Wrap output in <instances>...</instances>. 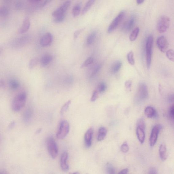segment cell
<instances>
[{
	"mask_svg": "<svg viewBox=\"0 0 174 174\" xmlns=\"http://www.w3.org/2000/svg\"><path fill=\"white\" fill-rule=\"evenodd\" d=\"M26 99L27 94L25 92L21 93L16 96L12 103V108L13 111H20L24 106Z\"/></svg>",
	"mask_w": 174,
	"mask_h": 174,
	"instance_id": "cell-1",
	"label": "cell"
},
{
	"mask_svg": "<svg viewBox=\"0 0 174 174\" xmlns=\"http://www.w3.org/2000/svg\"><path fill=\"white\" fill-rule=\"evenodd\" d=\"M96 0H88L86 4L84 6V7L82 9V14L84 15L90 10L91 6L94 4Z\"/></svg>",
	"mask_w": 174,
	"mask_h": 174,
	"instance_id": "cell-22",
	"label": "cell"
},
{
	"mask_svg": "<svg viewBox=\"0 0 174 174\" xmlns=\"http://www.w3.org/2000/svg\"><path fill=\"white\" fill-rule=\"evenodd\" d=\"M15 125V122H13L11 123V124L10 125V128H12L14 127V126Z\"/></svg>",
	"mask_w": 174,
	"mask_h": 174,
	"instance_id": "cell-51",
	"label": "cell"
},
{
	"mask_svg": "<svg viewBox=\"0 0 174 174\" xmlns=\"http://www.w3.org/2000/svg\"><path fill=\"white\" fill-rule=\"evenodd\" d=\"M145 0H137V3L138 5H141L144 2Z\"/></svg>",
	"mask_w": 174,
	"mask_h": 174,
	"instance_id": "cell-49",
	"label": "cell"
},
{
	"mask_svg": "<svg viewBox=\"0 0 174 174\" xmlns=\"http://www.w3.org/2000/svg\"><path fill=\"white\" fill-rule=\"evenodd\" d=\"M125 15V12L124 11H122L120 12L110 24L107 29V32L110 33L116 29L124 18Z\"/></svg>",
	"mask_w": 174,
	"mask_h": 174,
	"instance_id": "cell-7",
	"label": "cell"
},
{
	"mask_svg": "<svg viewBox=\"0 0 174 174\" xmlns=\"http://www.w3.org/2000/svg\"><path fill=\"white\" fill-rule=\"evenodd\" d=\"M39 62V59L37 58H33L30 60L29 64L30 69H33L35 67Z\"/></svg>",
	"mask_w": 174,
	"mask_h": 174,
	"instance_id": "cell-30",
	"label": "cell"
},
{
	"mask_svg": "<svg viewBox=\"0 0 174 174\" xmlns=\"http://www.w3.org/2000/svg\"><path fill=\"white\" fill-rule=\"evenodd\" d=\"M169 115L170 118L173 121L174 116V108L173 105H172L170 107L169 111Z\"/></svg>",
	"mask_w": 174,
	"mask_h": 174,
	"instance_id": "cell-40",
	"label": "cell"
},
{
	"mask_svg": "<svg viewBox=\"0 0 174 174\" xmlns=\"http://www.w3.org/2000/svg\"><path fill=\"white\" fill-rule=\"evenodd\" d=\"M135 18L134 16L132 17L123 24L122 27L123 30L125 32H128L131 30L134 26Z\"/></svg>",
	"mask_w": 174,
	"mask_h": 174,
	"instance_id": "cell-14",
	"label": "cell"
},
{
	"mask_svg": "<svg viewBox=\"0 0 174 174\" xmlns=\"http://www.w3.org/2000/svg\"><path fill=\"white\" fill-rule=\"evenodd\" d=\"M9 85L11 89L14 90L17 89L19 87V83L17 80L12 79L9 82Z\"/></svg>",
	"mask_w": 174,
	"mask_h": 174,
	"instance_id": "cell-27",
	"label": "cell"
},
{
	"mask_svg": "<svg viewBox=\"0 0 174 174\" xmlns=\"http://www.w3.org/2000/svg\"><path fill=\"white\" fill-rule=\"evenodd\" d=\"M5 86V83L3 80L0 81V88L3 87Z\"/></svg>",
	"mask_w": 174,
	"mask_h": 174,
	"instance_id": "cell-48",
	"label": "cell"
},
{
	"mask_svg": "<svg viewBox=\"0 0 174 174\" xmlns=\"http://www.w3.org/2000/svg\"><path fill=\"white\" fill-rule=\"evenodd\" d=\"M3 51V49L2 47L0 46V55L2 54Z\"/></svg>",
	"mask_w": 174,
	"mask_h": 174,
	"instance_id": "cell-53",
	"label": "cell"
},
{
	"mask_svg": "<svg viewBox=\"0 0 174 174\" xmlns=\"http://www.w3.org/2000/svg\"><path fill=\"white\" fill-rule=\"evenodd\" d=\"M53 58L50 55H46L43 56L41 60V64L43 66H45L50 64Z\"/></svg>",
	"mask_w": 174,
	"mask_h": 174,
	"instance_id": "cell-21",
	"label": "cell"
},
{
	"mask_svg": "<svg viewBox=\"0 0 174 174\" xmlns=\"http://www.w3.org/2000/svg\"><path fill=\"white\" fill-rule=\"evenodd\" d=\"M33 116V111L30 109H28L24 112L23 114V119L26 123H29Z\"/></svg>",
	"mask_w": 174,
	"mask_h": 174,
	"instance_id": "cell-17",
	"label": "cell"
},
{
	"mask_svg": "<svg viewBox=\"0 0 174 174\" xmlns=\"http://www.w3.org/2000/svg\"><path fill=\"white\" fill-rule=\"evenodd\" d=\"M136 133H137L138 140L141 144H143L144 143L145 138L144 130L140 128L137 127V130H136Z\"/></svg>",
	"mask_w": 174,
	"mask_h": 174,
	"instance_id": "cell-19",
	"label": "cell"
},
{
	"mask_svg": "<svg viewBox=\"0 0 174 174\" xmlns=\"http://www.w3.org/2000/svg\"><path fill=\"white\" fill-rule=\"evenodd\" d=\"M160 156L161 160L163 161L165 160L167 157V148L164 144H161L159 148Z\"/></svg>",
	"mask_w": 174,
	"mask_h": 174,
	"instance_id": "cell-18",
	"label": "cell"
},
{
	"mask_svg": "<svg viewBox=\"0 0 174 174\" xmlns=\"http://www.w3.org/2000/svg\"><path fill=\"white\" fill-rule=\"evenodd\" d=\"M106 172L108 174H114L115 173L114 168L110 163H107L106 166Z\"/></svg>",
	"mask_w": 174,
	"mask_h": 174,
	"instance_id": "cell-33",
	"label": "cell"
},
{
	"mask_svg": "<svg viewBox=\"0 0 174 174\" xmlns=\"http://www.w3.org/2000/svg\"><path fill=\"white\" fill-rule=\"evenodd\" d=\"M81 9V4H79L75 5L73 8L72 13L74 17L78 16L80 14Z\"/></svg>",
	"mask_w": 174,
	"mask_h": 174,
	"instance_id": "cell-25",
	"label": "cell"
},
{
	"mask_svg": "<svg viewBox=\"0 0 174 174\" xmlns=\"http://www.w3.org/2000/svg\"><path fill=\"white\" fill-rule=\"evenodd\" d=\"M70 130V126L66 120H63L60 123L56 137L60 140L64 138L68 135Z\"/></svg>",
	"mask_w": 174,
	"mask_h": 174,
	"instance_id": "cell-5",
	"label": "cell"
},
{
	"mask_svg": "<svg viewBox=\"0 0 174 174\" xmlns=\"http://www.w3.org/2000/svg\"><path fill=\"white\" fill-rule=\"evenodd\" d=\"M140 128L145 131V123L143 118L139 119L137 123V127Z\"/></svg>",
	"mask_w": 174,
	"mask_h": 174,
	"instance_id": "cell-32",
	"label": "cell"
},
{
	"mask_svg": "<svg viewBox=\"0 0 174 174\" xmlns=\"http://www.w3.org/2000/svg\"><path fill=\"white\" fill-rule=\"evenodd\" d=\"M71 103V100H69L63 105L60 110L61 115H63L67 111Z\"/></svg>",
	"mask_w": 174,
	"mask_h": 174,
	"instance_id": "cell-28",
	"label": "cell"
},
{
	"mask_svg": "<svg viewBox=\"0 0 174 174\" xmlns=\"http://www.w3.org/2000/svg\"><path fill=\"white\" fill-rule=\"evenodd\" d=\"M52 0H45L43 4V6H45L49 4L50 2H51Z\"/></svg>",
	"mask_w": 174,
	"mask_h": 174,
	"instance_id": "cell-47",
	"label": "cell"
},
{
	"mask_svg": "<svg viewBox=\"0 0 174 174\" xmlns=\"http://www.w3.org/2000/svg\"><path fill=\"white\" fill-rule=\"evenodd\" d=\"M145 115L149 118H157V113L153 107L149 106L146 107L145 110Z\"/></svg>",
	"mask_w": 174,
	"mask_h": 174,
	"instance_id": "cell-16",
	"label": "cell"
},
{
	"mask_svg": "<svg viewBox=\"0 0 174 174\" xmlns=\"http://www.w3.org/2000/svg\"><path fill=\"white\" fill-rule=\"evenodd\" d=\"M174 51L172 49H170L166 52V56L168 59L170 61L173 62L174 60Z\"/></svg>",
	"mask_w": 174,
	"mask_h": 174,
	"instance_id": "cell-37",
	"label": "cell"
},
{
	"mask_svg": "<svg viewBox=\"0 0 174 174\" xmlns=\"http://www.w3.org/2000/svg\"><path fill=\"white\" fill-rule=\"evenodd\" d=\"M7 173L5 171L2 170H0V174H6Z\"/></svg>",
	"mask_w": 174,
	"mask_h": 174,
	"instance_id": "cell-52",
	"label": "cell"
},
{
	"mask_svg": "<svg viewBox=\"0 0 174 174\" xmlns=\"http://www.w3.org/2000/svg\"><path fill=\"white\" fill-rule=\"evenodd\" d=\"M106 85L105 83L102 82L99 85L98 88V92L102 93L104 92L106 89Z\"/></svg>",
	"mask_w": 174,
	"mask_h": 174,
	"instance_id": "cell-36",
	"label": "cell"
},
{
	"mask_svg": "<svg viewBox=\"0 0 174 174\" xmlns=\"http://www.w3.org/2000/svg\"><path fill=\"white\" fill-rule=\"evenodd\" d=\"M132 82L131 80L126 81L125 83V85L126 89L130 90L132 87Z\"/></svg>",
	"mask_w": 174,
	"mask_h": 174,
	"instance_id": "cell-43",
	"label": "cell"
},
{
	"mask_svg": "<svg viewBox=\"0 0 174 174\" xmlns=\"http://www.w3.org/2000/svg\"><path fill=\"white\" fill-rule=\"evenodd\" d=\"M148 97V92L147 85L141 83L139 85L137 92L136 96V100L141 102L146 100Z\"/></svg>",
	"mask_w": 174,
	"mask_h": 174,
	"instance_id": "cell-6",
	"label": "cell"
},
{
	"mask_svg": "<svg viewBox=\"0 0 174 174\" xmlns=\"http://www.w3.org/2000/svg\"><path fill=\"white\" fill-rule=\"evenodd\" d=\"M129 172L128 169L126 168L123 169L121 171L118 173L119 174H127Z\"/></svg>",
	"mask_w": 174,
	"mask_h": 174,
	"instance_id": "cell-45",
	"label": "cell"
},
{
	"mask_svg": "<svg viewBox=\"0 0 174 174\" xmlns=\"http://www.w3.org/2000/svg\"><path fill=\"white\" fill-rule=\"evenodd\" d=\"M170 21L169 17L165 15L160 17L157 24V30L160 33H165L169 27Z\"/></svg>",
	"mask_w": 174,
	"mask_h": 174,
	"instance_id": "cell-3",
	"label": "cell"
},
{
	"mask_svg": "<svg viewBox=\"0 0 174 174\" xmlns=\"http://www.w3.org/2000/svg\"><path fill=\"white\" fill-rule=\"evenodd\" d=\"M174 100V96L173 95H170L168 97V100L169 102H173Z\"/></svg>",
	"mask_w": 174,
	"mask_h": 174,
	"instance_id": "cell-46",
	"label": "cell"
},
{
	"mask_svg": "<svg viewBox=\"0 0 174 174\" xmlns=\"http://www.w3.org/2000/svg\"><path fill=\"white\" fill-rule=\"evenodd\" d=\"M41 0H28V1L31 2H39Z\"/></svg>",
	"mask_w": 174,
	"mask_h": 174,
	"instance_id": "cell-50",
	"label": "cell"
},
{
	"mask_svg": "<svg viewBox=\"0 0 174 174\" xmlns=\"http://www.w3.org/2000/svg\"><path fill=\"white\" fill-rule=\"evenodd\" d=\"M30 25V19L28 17L25 18L23 21L21 26L18 30V33L21 34L26 33L29 30Z\"/></svg>",
	"mask_w": 174,
	"mask_h": 174,
	"instance_id": "cell-15",
	"label": "cell"
},
{
	"mask_svg": "<svg viewBox=\"0 0 174 174\" xmlns=\"http://www.w3.org/2000/svg\"><path fill=\"white\" fill-rule=\"evenodd\" d=\"M107 132V129L103 127L100 128L98 132L97 140L99 141H103L106 137Z\"/></svg>",
	"mask_w": 174,
	"mask_h": 174,
	"instance_id": "cell-20",
	"label": "cell"
},
{
	"mask_svg": "<svg viewBox=\"0 0 174 174\" xmlns=\"http://www.w3.org/2000/svg\"><path fill=\"white\" fill-rule=\"evenodd\" d=\"M54 17L55 18L53 19L54 22L56 23H61L64 21L65 15L63 14Z\"/></svg>",
	"mask_w": 174,
	"mask_h": 174,
	"instance_id": "cell-35",
	"label": "cell"
},
{
	"mask_svg": "<svg viewBox=\"0 0 174 174\" xmlns=\"http://www.w3.org/2000/svg\"><path fill=\"white\" fill-rule=\"evenodd\" d=\"M129 148L127 142L125 141L122 145L121 150L122 152L125 153H127L129 150Z\"/></svg>",
	"mask_w": 174,
	"mask_h": 174,
	"instance_id": "cell-38",
	"label": "cell"
},
{
	"mask_svg": "<svg viewBox=\"0 0 174 174\" xmlns=\"http://www.w3.org/2000/svg\"><path fill=\"white\" fill-rule=\"evenodd\" d=\"M94 131L92 128H90L85 133L84 135V141L86 146L87 148L91 147L92 145Z\"/></svg>",
	"mask_w": 174,
	"mask_h": 174,
	"instance_id": "cell-13",
	"label": "cell"
},
{
	"mask_svg": "<svg viewBox=\"0 0 174 174\" xmlns=\"http://www.w3.org/2000/svg\"><path fill=\"white\" fill-rule=\"evenodd\" d=\"M140 28L137 27L132 31V32L129 36V40L131 42H133L137 39L139 32H140Z\"/></svg>",
	"mask_w": 174,
	"mask_h": 174,
	"instance_id": "cell-24",
	"label": "cell"
},
{
	"mask_svg": "<svg viewBox=\"0 0 174 174\" xmlns=\"http://www.w3.org/2000/svg\"><path fill=\"white\" fill-rule=\"evenodd\" d=\"M162 128V126L160 125L155 126L153 128L149 139V143L151 146L153 147L156 144L158 135Z\"/></svg>",
	"mask_w": 174,
	"mask_h": 174,
	"instance_id": "cell-8",
	"label": "cell"
},
{
	"mask_svg": "<svg viewBox=\"0 0 174 174\" xmlns=\"http://www.w3.org/2000/svg\"><path fill=\"white\" fill-rule=\"evenodd\" d=\"M98 97H99L98 91H94L91 99V102H95L98 99Z\"/></svg>",
	"mask_w": 174,
	"mask_h": 174,
	"instance_id": "cell-39",
	"label": "cell"
},
{
	"mask_svg": "<svg viewBox=\"0 0 174 174\" xmlns=\"http://www.w3.org/2000/svg\"><path fill=\"white\" fill-rule=\"evenodd\" d=\"M47 145L50 156L53 159H56L58 154V148L54 138L52 136L47 139Z\"/></svg>",
	"mask_w": 174,
	"mask_h": 174,
	"instance_id": "cell-2",
	"label": "cell"
},
{
	"mask_svg": "<svg viewBox=\"0 0 174 174\" xmlns=\"http://www.w3.org/2000/svg\"><path fill=\"white\" fill-rule=\"evenodd\" d=\"M157 45L160 51L162 52H165L168 48L169 44L168 42L164 36H161L158 38L157 42Z\"/></svg>",
	"mask_w": 174,
	"mask_h": 174,
	"instance_id": "cell-10",
	"label": "cell"
},
{
	"mask_svg": "<svg viewBox=\"0 0 174 174\" xmlns=\"http://www.w3.org/2000/svg\"><path fill=\"white\" fill-rule=\"evenodd\" d=\"M71 4V2L70 0L66 1L60 7L52 13V16L56 17L58 16L65 14L66 12L70 6Z\"/></svg>",
	"mask_w": 174,
	"mask_h": 174,
	"instance_id": "cell-9",
	"label": "cell"
},
{
	"mask_svg": "<svg viewBox=\"0 0 174 174\" xmlns=\"http://www.w3.org/2000/svg\"><path fill=\"white\" fill-rule=\"evenodd\" d=\"M96 32L94 31L88 36L87 41V45H90L94 42L95 40L96 39Z\"/></svg>",
	"mask_w": 174,
	"mask_h": 174,
	"instance_id": "cell-26",
	"label": "cell"
},
{
	"mask_svg": "<svg viewBox=\"0 0 174 174\" xmlns=\"http://www.w3.org/2000/svg\"><path fill=\"white\" fill-rule=\"evenodd\" d=\"M127 60L130 64L134 65L135 64V60L134 58V53L132 51L129 52L127 55Z\"/></svg>",
	"mask_w": 174,
	"mask_h": 174,
	"instance_id": "cell-29",
	"label": "cell"
},
{
	"mask_svg": "<svg viewBox=\"0 0 174 174\" xmlns=\"http://www.w3.org/2000/svg\"><path fill=\"white\" fill-rule=\"evenodd\" d=\"M85 29V28H82V29L78 30L75 31L74 33V37L75 39H76L80 34L83 32Z\"/></svg>",
	"mask_w": 174,
	"mask_h": 174,
	"instance_id": "cell-41",
	"label": "cell"
},
{
	"mask_svg": "<svg viewBox=\"0 0 174 174\" xmlns=\"http://www.w3.org/2000/svg\"><path fill=\"white\" fill-rule=\"evenodd\" d=\"M52 40V35L50 33H47L41 38L40 43L43 47H47L51 45Z\"/></svg>",
	"mask_w": 174,
	"mask_h": 174,
	"instance_id": "cell-12",
	"label": "cell"
},
{
	"mask_svg": "<svg viewBox=\"0 0 174 174\" xmlns=\"http://www.w3.org/2000/svg\"><path fill=\"white\" fill-rule=\"evenodd\" d=\"M157 173V169L154 167L151 168L149 171V174H156Z\"/></svg>",
	"mask_w": 174,
	"mask_h": 174,
	"instance_id": "cell-44",
	"label": "cell"
},
{
	"mask_svg": "<svg viewBox=\"0 0 174 174\" xmlns=\"http://www.w3.org/2000/svg\"><path fill=\"white\" fill-rule=\"evenodd\" d=\"M68 154L66 151H64L61 156L60 158V166L64 172H68L69 167L68 160Z\"/></svg>",
	"mask_w": 174,
	"mask_h": 174,
	"instance_id": "cell-11",
	"label": "cell"
},
{
	"mask_svg": "<svg viewBox=\"0 0 174 174\" xmlns=\"http://www.w3.org/2000/svg\"><path fill=\"white\" fill-rule=\"evenodd\" d=\"M102 66L100 65H96L94 68L92 72V75H95L98 73L100 71Z\"/></svg>",
	"mask_w": 174,
	"mask_h": 174,
	"instance_id": "cell-42",
	"label": "cell"
},
{
	"mask_svg": "<svg viewBox=\"0 0 174 174\" xmlns=\"http://www.w3.org/2000/svg\"><path fill=\"white\" fill-rule=\"evenodd\" d=\"M94 59L92 57L88 58L85 60L84 62L82 64L81 66V68H83L87 67L93 63Z\"/></svg>",
	"mask_w": 174,
	"mask_h": 174,
	"instance_id": "cell-34",
	"label": "cell"
},
{
	"mask_svg": "<svg viewBox=\"0 0 174 174\" xmlns=\"http://www.w3.org/2000/svg\"><path fill=\"white\" fill-rule=\"evenodd\" d=\"M122 63L121 61H117L114 63L111 69L112 72L113 74H116L122 68Z\"/></svg>",
	"mask_w": 174,
	"mask_h": 174,
	"instance_id": "cell-23",
	"label": "cell"
},
{
	"mask_svg": "<svg viewBox=\"0 0 174 174\" xmlns=\"http://www.w3.org/2000/svg\"><path fill=\"white\" fill-rule=\"evenodd\" d=\"M153 43V38L152 36H149L145 43V52H146V61L147 68H150L151 63L152 49Z\"/></svg>",
	"mask_w": 174,
	"mask_h": 174,
	"instance_id": "cell-4",
	"label": "cell"
},
{
	"mask_svg": "<svg viewBox=\"0 0 174 174\" xmlns=\"http://www.w3.org/2000/svg\"><path fill=\"white\" fill-rule=\"evenodd\" d=\"M4 1H7V0H4Z\"/></svg>",
	"mask_w": 174,
	"mask_h": 174,
	"instance_id": "cell-54",
	"label": "cell"
},
{
	"mask_svg": "<svg viewBox=\"0 0 174 174\" xmlns=\"http://www.w3.org/2000/svg\"><path fill=\"white\" fill-rule=\"evenodd\" d=\"M9 14V11L7 8L4 6L0 7V17H6Z\"/></svg>",
	"mask_w": 174,
	"mask_h": 174,
	"instance_id": "cell-31",
	"label": "cell"
}]
</instances>
